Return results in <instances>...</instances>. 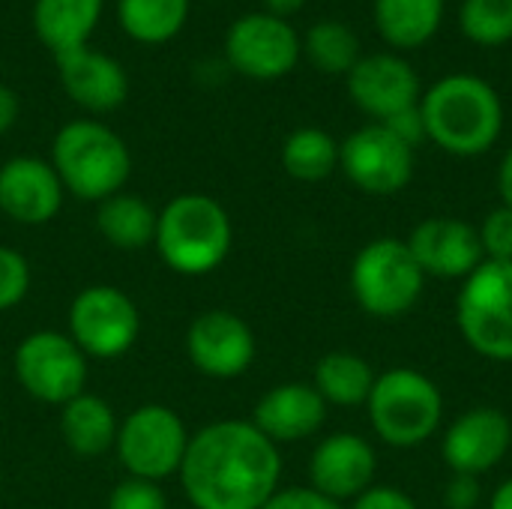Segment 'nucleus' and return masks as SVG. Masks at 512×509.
Returning <instances> with one entry per match:
<instances>
[{"label": "nucleus", "mask_w": 512, "mask_h": 509, "mask_svg": "<svg viewBox=\"0 0 512 509\" xmlns=\"http://www.w3.org/2000/svg\"><path fill=\"white\" fill-rule=\"evenodd\" d=\"M177 477L195 509H261L279 492L282 453L252 420H216L189 438Z\"/></svg>", "instance_id": "1"}, {"label": "nucleus", "mask_w": 512, "mask_h": 509, "mask_svg": "<svg viewBox=\"0 0 512 509\" xmlns=\"http://www.w3.org/2000/svg\"><path fill=\"white\" fill-rule=\"evenodd\" d=\"M420 114L426 141L462 159L489 153L504 132V102L498 90L471 72L438 78L420 96Z\"/></svg>", "instance_id": "2"}, {"label": "nucleus", "mask_w": 512, "mask_h": 509, "mask_svg": "<svg viewBox=\"0 0 512 509\" xmlns=\"http://www.w3.org/2000/svg\"><path fill=\"white\" fill-rule=\"evenodd\" d=\"M234 243L228 210L204 192L174 195L156 216L153 249L180 276H207L222 267Z\"/></svg>", "instance_id": "3"}, {"label": "nucleus", "mask_w": 512, "mask_h": 509, "mask_svg": "<svg viewBox=\"0 0 512 509\" xmlns=\"http://www.w3.org/2000/svg\"><path fill=\"white\" fill-rule=\"evenodd\" d=\"M51 165L66 192L78 201L99 204L123 192L132 174V153L111 126L81 117L63 123L54 135Z\"/></svg>", "instance_id": "4"}, {"label": "nucleus", "mask_w": 512, "mask_h": 509, "mask_svg": "<svg viewBox=\"0 0 512 509\" xmlns=\"http://www.w3.org/2000/svg\"><path fill=\"white\" fill-rule=\"evenodd\" d=\"M372 432L396 450H411L438 435L444 423V393L420 369L396 366L375 378L366 399Z\"/></svg>", "instance_id": "5"}, {"label": "nucleus", "mask_w": 512, "mask_h": 509, "mask_svg": "<svg viewBox=\"0 0 512 509\" xmlns=\"http://www.w3.org/2000/svg\"><path fill=\"white\" fill-rule=\"evenodd\" d=\"M348 282L357 306L378 321L405 318L426 291V273L399 237L366 243L351 261Z\"/></svg>", "instance_id": "6"}, {"label": "nucleus", "mask_w": 512, "mask_h": 509, "mask_svg": "<svg viewBox=\"0 0 512 509\" xmlns=\"http://www.w3.org/2000/svg\"><path fill=\"white\" fill-rule=\"evenodd\" d=\"M465 345L495 363H512V261H483L456 294Z\"/></svg>", "instance_id": "7"}, {"label": "nucleus", "mask_w": 512, "mask_h": 509, "mask_svg": "<svg viewBox=\"0 0 512 509\" xmlns=\"http://www.w3.org/2000/svg\"><path fill=\"white\" fill-rule=\"evenodd\" d=\"M189 429L183 417L168 405H138L120 420L114 453L126 477L162 483L180 474L189 450Z\"/></svg>", "instance_id": "8"}, {"label": "nucleus", "mask_w": 512, "mask_h": 509, "mask_svg": "<svg viewBox=\"0 0 512 509\" xmlns=\"http://www.w3.org/2000/svg\"><path fill=\"white\" fill-rule=\"evenodd\" d=\"M12 372L27 396L63 408L87 387V354L69 339V333L36 330L18 342Z\"/></svg>", "instance_id": "9"}, {"label": "nucleus", "mask_w": 512, "mask_h": 509, "mask_svg": "<svg viewBox=\"0 0 512 509\" xmlns=\"http://www.w3.org/2000/svg\"><path fill=\"white\" fill-rule=\"evenodd\" d=\"M69 339L87 360L123 357L141 336V312L117 285H87L69 303Z\"/></svg>", "instance_id": "10"}, {"label": "nucleus", "mask_w": 512, "mask_h": 509, "mask_svg": "<svg viewBox=\"0 0 512 509\" xmlns=\"http://www.w3.org/2000/svg\"><path fill=\"white\" fill-rule=\"evenodd\" d=\"M339 171L366 195H399L414 177V147L384 123H366L339 144Z\"/></svg>", "instance_id": "11"}, {"label": "nucleus", "mask_w": 512, "mask_h": 509, "mask_svg": "<svg viewBox=\"0 0 512 509\" xmlns=\"http://www.w3.org/2000/svg\"><path fill=\"white\" fill-rule=\"evenodd\" d=\"M303 54V39L291 21L270 12H249L225 33V60L246 78L273 81L288 75Z\"/></svg>", "instance_id": "12"}, {"label": "nucleus", "mask_w": 512, "mask_h": 509, "mask_svg": "<svg viewBox=\"0 0 512 509\" xmlns=\"http://www.w3.org/2000/svg\"><path fill=\"white\" fill-rule=\"evenodd\" d=\"M255 354L252 327L231 309H207L186 330V357L207 378H240L252 369Z\"/></svg>", "instance_id": "13"}, {"label": "nucleus", "mask_w": 512, "mask_h": 509, "mask_svg": "<svg viewBox=\"0 0 512 509\" xmlns=\"http://www.w3.org/2000/svg\"><path fill=\"white\" fill-rule=\"evenodd\" d=\"M512 450V420L492 405L459 414L441 438V456L450 474L483 477L495 471Z\"/></svg>", "instance_id": "14"}, {"label": "nucleus", "mask_w": 512, "mask_h": 509, "mask_svg": "<svg viewBox=\"0 0 512 509\" xmlns=\"http://www.w3.org/2000/svg\"><path fill=\"white\" fill-rule=\"evenodd\" d=\"M345 78L351 102L366 117H372V123H384L399 111L420 105L423 96L417 69L405 57L390 51L360 57Z\"/></svg>", "instance_id": "15"}, {"label": "nucleus", "mask_w": 512, "mask_h": 509, "mask_svg": "<svg viewBox=\"0 0 512 509\" xmlns=\"http://www.w3.org/2000/svg\"><path fill=\"white\" fill-rule=\"evenodd\" d=\"M408 249L417 258L426 279L465 282L483 261V243L477 225L456 216H429L408 234Z\"/></svg>", "instance_id": "16"}, {"label": "nucleus", "mask_w": 512, "mask_h": 509, "mask_svg": "<svg viewBox=\"0 0 512 509\" xmlns=\"http://www.w3.org/2000/svg\"><path fill=\"white\" fill-rule=\"evenodd\" d=\"M378 453L354 432H333L318 441L309 459V486L345 504L375 486Z\"/></svg>", "instance_id": "17"}, {"label": "nucleus", "mask_w": 512, "mask_h": 509, "mask_svg": "<svg viewBox=\"0 0 512 509\" xmlns=\"http://www.w3.org/2000/svg\"><path fill=\"white\" fill-rule=\"evenodd\" d=\"M63 183L51 162L39 156H12L0 165V213L15 225H45L63 207Z\"/></svg>", "instance_id": "18"}, {"label": "nucleus", "mask_w": 512, "mask_h": 509, "mask_svg": "<svg viewBox=\"0 0 512 509\" xmlns=\"http://www.w3.org/2000/svg\"><path fill=\"white\" fill-rule=\"evenodd\" d=\"M57 75L63 84V93L93 114H108L120 108L129 96V75L105 51H93L90 45L54 54Z\"/></svg>", "instance_id": "19"}, {"label": "nucleus", "mask_w": 512, "mask_h": 509, "mask_svg": "<svg viewBox=\"0 0 512 509\" xmlns=\"http://www.w3.org/2000/svg\"><path fill=\"white\" fill-rule=\"evenodd\" d=\"M252 423L276 447L297 444L321 432V426L327 423V402L312 387V381H285L270 387L258 399Z\"/></svg>", "instance_id": "20"}, {"label": "nucleus", "mask_w": 512, "mask_h": 509, "mask_svg": "<svg viewBox=\"0 0 512 509\" xmlns=\"http://www.w3.org/2000/svg\"><path fill=\"white\" fill-rule=\"evenodd\" d=\"M117 429L120 420L114 408L102 396H93L87 390L60 408V438L81 459H96L114 450Z\"/></svg>", "instance_id": "21"}, {"label": "nucleus", "mask_w": 512, "mask_h": 509, "mask_svg": "<svg viewBox=\"0 0 512 509\" xmlns=\"http://www.w3.org/2000/svg\"><path fill=\"white\" fill-rule=\"evenodd\" d=\"M102 15V0H36L33 30L36 39L54 54L87 45Z\"/></svg>", "instance_id": "22"}, {"label": "nucleus", "mask_w": 512, "mask_h": 509, "mask_svg": "<svg viewBox=\"0 0 512 509\" xmlns=\"http://www.w3.org/2000/svg\"><path fill=\"white\" fill-rule=\"evenodd\" d=\"M372 15L387 45L411 51L438 33L444 21V0H372Z\"/></svg>", "instance_id": "23"}, {"label": "nucleus", "mask_w": 512, "mask_h": 509, "mask_svg": "<svg viewBox=\"0 0 512 509\" xmlns=\"http://www.w3.org/2000/svg\"><path fill=\"white\" fill-rule=\"evenodd\" d=\"M156 216L144 198L132 192H117L96 204V231L102 240L120 252H141L153 246L156 237Z\"/></svg>", "instance_id": "24"}, {"label": "nucleus", "mask_w": 512, "mask_h": 509, "mask_svg": "<svg viewBox=\"0 0 512 509\" xmlns=\"http://www.w3.org/2000/svg\"><path fill=\"white\" fill-rule=\"evenodd\" d=\"M375 369L366 357L354 351H330L315 363L312 387L321 393V399L336 408H360L366 405L372 387H375Z\"/></svg>", "instance_id": "25"}, {"label": "nucleus", "mask_w": 512, "mask_h": 509, "mask_svg": "<svg viewBox=\"0 0 512 509\" xmlns=\"http://www.w3.org/2000/svg\"><path fill=\"white\" fill-rule=\"evenodd\" d=\"M189 18V0H117V21L123 33L144 45L174 39Z\"/></svg>", "instance_id": "26"}, {"label": "nucleus", "mask_w": 512, "mask_h": 509, "mask_svg": "<svg viewBox=\"0 0 512 509\" xmlns=\"http://www.w3.org/2000/svg\"><path fill=\"white\" fill-rule=\"evenodd\" d=\"M282 168L300 183H321L339 168V141L327 129L300 126L282 144Z\"/></svg>", "instance_id": "27"}, {"label": "nucleus", "mask_w": 512, "mask_h": 509, "mask_svg": "<svg viewBox=\"0 0 512 509\" xmlns=\"http://www.w3.org/2000/svg\"><path fill=\"white\" fill-rule=\"evenodd\" d=\"M303 54L327 75H348L363 57L357 33L342 21H315L303 36Z\"/></svg>", "instance_id": "28"}, {"label": "nucleus", "mask_w": 512, "mask_h": 509, "mask_svg": "<svg viewBox=\"0 0 512 509\" xmlns=\"http://www.w3.org/2000/svg\"><path fill=\"white\" fill-rule=\"evenodd\" d=\"M459 27L474 45H507L512 39V0H462Z\"/></svg>", "instance_id": "29"}, {"label": "nucleus", "mask_w": 512, "mask_h": 509, "mask_svg": "<svg viewBox=\"0 0 512 509\" xmlns=\"http://www.w3.org/2000/svg\"><path fill=\"white\" fill-rule=\"evenodd\" d=\"M30 291V264L21 252L0 246V312L15 309Z\"/></svg>", "instance_id": "30"}, {"label": "nucleus", "mask_w": 512, "mask_h": 509, "mask_svg": "<svg viewBox=\"0 0 512 509\" xmlns=\"http://www.w3.org/2000/svg\"><path fill=\"white\" fill-rule=\"evenodd\" d=\"M483 255L486 261H512V210L510 207H495L483 216L477 225Z\"/></svg>", "instance_id": "31"}, {"label": "nucleus", "mask_w": 512, "mask_h": 509, "mask_svg": "<svg viewBox=\"0 0 512 509\" xmlns=\"http://www.w3.org/2000/svg\"><path fill=\"white\" fill-rule=\"evenodd\" d=\"M105 509H171V504L159 483L126 477L111 489Z\"/></svg>", "instance_id": "32"}, {"label": "nucleus", "mask_w": 512, "mask_h": 509, "mask_svg": "<svg viewBox=\"0 0 512 509\" xmlns=\"http://www.w3.org/2000/svg\"><path fill=\"white\" fill-rule=\"evenodd\" d=\"M261 509H345V504L321 495L312 486H291V489H279Z\"/></svg>", "instance_id": "33"}, {"label": "nucleus", "mask_w": 512, "mask_h": 509, "mask_svg": "<svg viewBox=\"0 0 512 509\" xmlns=\"http://www.w3.org/2000/svg\"><path fill=\"white\" fill-rule=\"evenodd\" d=\"M483 504V486L480 477L471 474H453L444 486V507L447 509H477Z\"/></svg>", "instance_id": "34"}, {"label": "nucleus", "mask_w": 512, "mask_h": 509, "mask_svg": "<svg viewBox=\"0 0 512 509\" xmlns=\"http://www.w3.org/2000/svg\"><path fill=\"white\" fill-rule=\"evenodd\" d=\"M351 509H420L417 501L393 486H372L360 498L351 501Z\"/></svg>", "instance_id": "35"}, {"label": "nucleus", "mask_w": 512, "mask_h": 509, "mask_svg": "<svg viewBox=\"0 0 512 509\" xmlns=\"http://www.w3.org/2000/svg\"><path fill=\"white\" fill-rule=\"evenodd\" d=\"M384 126L399 138V141H405L408 147H420L423 141H426V123H423V114H420V105H414V108H405V111H399L396 117H390V120H384Z\"/></svg>", "instance_id": "36"}, {"label": "nucleus", "mask_w": 512, "mask_h": 509, "mask_svg": "<svg viewBox=\"0 0 512 509\" xmlns=\"http://www.w3.org/2000/svg\"><path fill=\"white\" fill-rule=\"evenodd\" d=\"M18 114H21V99H18V93H15L9 84H0V135L9 132V129L15 126Z\"/></svg>", "instance_id": "37"}, {"label": "nucleus", "mask_w": 512, "mask_h": 509, "mask_svg": "<svg viewBox=\"0 0 512 509\" xmlns=\"http://www.w3.org/2000/svg\"><path fill=\"white\" fill-rule=\"evenodd\" d=\"M498 195H501V204L512 210V147L498 165Z\"/></svg>", "instance_id": "38"}, {"label": "nucleus", "mask_w": 512, "mask_h": 509, "mask_svg": "<svg viewBox=\"0 0 512 509\" xmlns=\"http://www.w3.org/2000/svg\"><path fill=\"white\" fill-rule=\"evenodd\" d=\"M303 6H306V0H264V12H270L276 18H285V21H288V15L300 12Z\"/></svg>", "instance_id": "39"}, {"label": "nucleus", "mask_w": 512, "mask_h": 509, "mask_svg": "<svg viewBox=\"0 0 512 509\" xmlns=\"http://www.w3.org/2000/svg\"><path fill=\"white\" fill-rule=\"evenodd\" d=\"M489 509H512V477L510 480H504V483L495 489Z\"/></svg>", "instance_id": "40"}, {"label": "nucleus", "mask_w": 512, "mask_h": 509, "mask_svg": "<svg viewBox=\"0 0 512 509\" xmlns=\"http://www.w3.org/2000/svg\"><path fill=\"white\" fill-rule=\"evenodd\" d=\"M0 486H3V474H0Z\"/></svg>", "instance_id": "41"}]
</instances>
